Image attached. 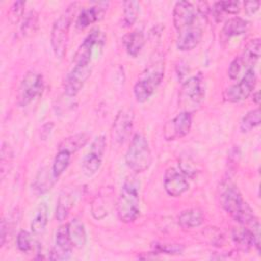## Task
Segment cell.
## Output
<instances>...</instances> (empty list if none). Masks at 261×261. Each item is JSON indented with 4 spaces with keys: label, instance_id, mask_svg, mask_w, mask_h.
Segmentation results:
<instances>
[{
    "label": "cell",
    "instance_id": "obj_1",
    "mask_svg": "<svg viewBox=\"0 0 261 261\" xmlns=\"http://www.w3.org/2000/svg\"><path fill=\"white\" fill-rule=\"evenodd\" d=\"M205 13L194 3L179 1L173 9V24L177 32L176 47L180 51L195 49L203 37Z\"/></svg>",
    "mask_w": 261,
    "mask_h": 261
},
{
    "label": "cell",
    "instance_id": "obj_2",
    "mask_svg": "<svg viewBox=\"0 0 261 261\" xmlns=\"http://www.w3.org/2000/svg\"><path fill=\"white\" fill-rule=\"evenodd\" d=\"M219 192L220 205L237 222L251 227L258 221L253 210L245 202L236 185L230 181H224L221 184Z\"/></svg>",
    "mask_w": 261,
    "mask_h": 261
},
{
    "label": "cell",
    "instance_id": "obj_3",
    "mask_svg": "<svg viewBox=\"0 0 261 261\" xmlns=\"http://www.w3.org/2000/svg\"><path fill=\"white\" fill-rule=\"evenodd\" d=\"M164 76V60L159 57H153L140 79L134 87V94L139 103H144L154 94Z\"/></svg>",
    "mask_w": 261,
    "mask_h": 261
},
{
    "label": "cell",
    "instance_id": "obj_4",
    "mask_svg": "<svg viewBox=\"0 0 261 261\" xmlns=\"http://www.w3.org/2000/svg\"><path fill=\"white\" fill-rule=\"evenodd\" d=\"M117 216L124 223L134 222L140 215L139 182L136 177L128 176L123 182L116 204Z\"/></svg>",
    "mask_w": 261,
    "mask_h": 261
},
{
    "label": "cell",
    "instance_id": "obj_5",
    "mask_svg": "<svg viewBox=\"0 0 261 261\" xmlns=\"http://www.w3.org/2000/svg\"><path fill=\"white\" fill-rule=\"evenodd\" d=\"M125 163L133 171L140 173L147 170L152 163V154L147 139L142 134H136L127 148Z\"/></svg>",
    "mask_w": 261,
    "mask_h": 261
},
{
    "label": "cell",
    "instance_id": "obj_6",
    "mask_svg": "<svg viewBox=\"0 0 261 261\" xmlns=\"http://www.w3.org/2000/svg\"><path fill=\"white\" fill-rule=\"evenodd\" d=\"M75 4H70L67 9L53 22L51 29V47L54 52L56 58L61 59L65 55L68 35H69V28L72 20V15L74 14Z\"/></svg>",
    "mask_w": 261,
    "mask_h": 261
},
{
    "label": "cell",
    "instance_id": "obj_7",
    "mask_svg": "<svg viewBox=\"0 0 261 261\" xmlns=\"http://www.w3.org/2000/svg\"><path fill=\"white\" fill-rule=\"evenodd\" d=\"M205 97L203 81L199 75L188 79L179 93V103L185 108L184 111L191 112L198 108Z\"/></svg>",
    "mask_w": 261,
    "mask_h": 261
},
{
    "label": "cell",
    "instance_id": "obj_8",
    "mask_svg": "<svg viewBox=\"0 0 261 261\" xmlns=\"http://www.w3.org/2000/svg\"><path fill=\"white\" fill-rule=\"evenodd\" d=\"M44 89V79L36 71H28L18 88L17 103L20 107H25L42 94Z\"/></svg>",
    "mask_w": 261,
    "mask_h": 261
},
{
    "label": "cell",
    "instance_id": "obj_9",
    "mask_svg": "<svg viewBox=\"0 0 261 261\" xmlns=\"http://www.w3.org/2000/svg\"><path fill=\"white\" fill-rule=\"evenodd\" d=\"M257 82V75L254 68L247 69L242 80L227 88L224 92V99L230 103H238L247 99L253 92Z\"/></svg>",
    "mask_w": 261,
    "mask_h": 261
},
{
    "label": "cell",
    "instance_id": "obj_10",
    "mask_svg": "<svg viewBox=\"0 0 261 261\" xmlns=\"http://www.w3.org/2000/svg\"><path fill=\"white\" fill-rule=\"evenodd\" d=\"M105 149H106L105 137L103 135L98 136L92 142L90 150L82 162L83 172L87 176H92L99 170V168L102 164Z\"/></svg>",
    "mask_w": 261,
    "mask_h": 261
},
{
    "label": "cell",
    "instance_id": "obj_11",
    "mask_svg": "<svg viewBox=\"0 0 261 261\" xmlns=\"http://www.w3.org/2000/svg\"><path fill=\"white\" fill-rule=\"evenodd\" d=\"M188 175L179 168L169 167L164 173V189L171 197H179L186 193L190 187Z\"/></svg>",
    "mask_w": 261,
    "mask_h": 261
},
{
    "label": "cell",
    "instance_id": "obj_12",
    "mask_svg": "<svg viewBox=\"0 0 261 261\" xmlns=\"http://www.w3.org/2000/svg\"><path fill=\"white\" fill-rule=\"evenodd\" d=\"M192 127V115L191 112L181 111L174 118L169 120L163 129L164 138L168 141L180 139L187 136Z\"/></svg>",
    "mask_w": 261,
    "mask_h": 261
},
{
    "label": "cell",
    "instance_id": "obj_13",
    "mask_svg": "<svg viewBox=\"0 0 261 261\" xmlns=\"http://www.w3.org/2000/svg\"><path fill=\"white\" fill-rule=\"evenodd\" d=\"M91 74V66L74 65L64 81V93L69 96H75L84 87Z\"/></svg>",
    "mask_w": 261,
    "mask_h": 261
},
{
    "label": "cell",
    "instance_id": "obj_14",
    "mask_svg": "<svg viewBox=\"0 0 261 261\" xmlns=\"http://www.w3.org/2000/svg\"><path fill=\"white\" fill-rule=\"evenodd\" d=\"M134 125V113L129 109H122L116 115L113 126L112 137L118 144H123L129 137Z\"/></svg>",
    "mask_w": 261,
    "mask_h": 261
},
{
    "label": "cell",
    "instance_id": "obj_15",
    "mask_svg": "<svg viewBox=\"0 0 261 261\" xmlns=\"http://www.w3.org/2000/svg\"><path fill=\"white\" fill-rule=\"evenodd\" d=\"M99 41H100V32L98 29H93L91 33L85 38L83 43L79 46L73 56L74 65H81V66L90 65L94 47L99 43Z\"/></svg>",
    "mask_w": 261,
    "mask_h": 261
},
{
    "label": "cell",
    "instance_id": "obj_16",
    "mask_svg": "<svg viewBox=\"0 0 261 261\" xmlns=\"http://www.w3.org/2000/svg\"><path fill=\"white\" fill-rule=\"evenodd\" d=\"M56 247L52 250V256L50 259H58V260H65L68 259L72 252V244L68 236L67 224L60 225L56 231L55 238Z\"/></svg>",
    "mask_w": 261,
    "mask_h": 261
},
{
    "label": "cell",
    "instance_id": "obj_17",
    "mask_svg": "<svg viewBox=\"0 0 261 261\" xmlns=\"http://www.w3.org/2000/svg\"><path fill=\"white\" fill-rule=\"evenodd\" d=\"M107 7L108 2H99L96 3L94 6L84 8L76 17V28L83 30L94 23L95 21L101 19L107 10Z\"/></svg>",
    "mask_w": 261,
    "mask_h": 261
},
{
    "label": "cell",
    "instance_id": "obj_18",
    "mask_svg": "<svg viewBox=\"0 0 261 261\" xmlns=\"http://www.w3.org/2000/svg\"><path fill=\"white\" fill-rule=\"evenodd\" d=\"M56 179L57 177L54 176L52 168L51 169H49L48 167L41 168L37 173L32 185L34 193L37 195H43L47 193L49 190L52 189Z\"/></svg>",
    "mask_w": 261,
    "mask_h": 261
},
{
    "label": "cell",
    "instance_id": "obj_19",
    "mask_svg": "<svg viewBox=\"0 0 261 261\" xmlns=\"http://www.w3.org/2000/svg\"><path fill=\"white\" fill-rule=\"evenodd\" d=\"M260 49H261V42L259 38L252 39L244 48L242 55L240 56V60L242 66L247 69L254 68L257 61L260 57Z\"/></svg>",
    "mask_w": 261,
    "mask_h": 261
},
{
    "label": "cell",
    "instance_id": "obj_20",
    "mask_svg": "<svg viewBox=\"0 0 261 261\" xmlns=\"http://www.w3.org/2000/svg\"><path fill=\"white\" fill-rule=\"evenodd\" d=\"M67 230L71 244L74 248L81 249L86 245L87 233L85 225L80 219L73 218L72 220H70L69 223H67Z\"/></svg>",
    "mask_w": 261,
    "mask_h": 261
},
{
    "label": "cell",
    "instance_id": "obj_21",
    "mask_svg": "<svg viewBox=\"0 0 261 261\" xmlns=\"http://www.w3.org/2000/svg\"><path fill=\"white\" fill-rule=\"evenodd\" d=\"M125 49L128 55L137 57L145 45V36L142 31L136 30L123 38Z\"/></svg>",
    "mask_w": 261,
    "mask_h": 261
},
{
    "label": "cell",
    "instance_id": "obj_22",
    "mask_svg": "<svg viewBox=\"0 0 261 261\" xmlns=\"http://www.w3.org/2000/svg\"><path fill=\"white\" fill-rule=\"evenodd\" d=\"M204 222V215L201 210L196 208L186 209L178 215V224L184 228H194Z\"/></svg>",
    "mask_w": 261,
    "mask_h": 261
},
{
    "label": "cell",
    "instance_id": "obj_23",
    "mask_svg": "<svg viewBox=\"0 0 261 261\" xmlns=\"http://www.w3.org/2000/svg\"><path fill=\"white\" fill-rule=\"evenodd\" d=\"M74 201L75 197L72 192L63 191L60 194L56 206V218L58 221H63L67 218L71 208L74 205Z\"/></svg>",
    "mask_w": 261,
    "mask_h": 261
},
{
    "label": "cell",
    "instance_id": "obj_24",
    "mask_svg": "<svg viewBox=\"0 0 261 261\" xmlns=\"http://www.w3.org/2000/svg\"><path fill=\"white\" fill-rule=\"evenodd\" d=\"M249 29V22L241 17H232L225 21L222 28V34L226 37L240 36L245 34Z\"/></svg>",
    "mask_w": 261,
    "mask_h": 261
},
{
    "label": "cell",
    "instance_id": "obj_25",
    "mask_svg": "<svg viewBox=\"0 0 261 261\" xmlns=\"http://www.w3.org/2000/svg\"><path fill=\"white\" fill-rule=\"evenodd\" d=\"M48 206L46 203H41L35 213L31 223V229L34 234H41L45 230L48 223Z\"/></svg>",
    "mask_w": 261,
    "mask_h": 261
},
{
    "label": "cell",
    "instance_id": "obj_26",
    "mask_svg": "<svg viewBox=\"0 0 261 261\" xmlns=\"http://www.w3.org/2000/svg\"><path fill=\"white\" fill-rule=\"evenodd\" d=\"M89 141V135L86 133H80L72 136H69L62 140L59 144L58 149H64L69 153L73 154L81 148H83Z\"/></svg>",
    "mask_w": 261,
    "mask_h": 261
},
{
    "label": "cell",
    "instance_id": "obj_27",
    "mask_svg": "<svg viewBox=\"0 0 261 261\" xmlns=\"http://www.w3.org/2000/svg\"><path fill=\"white\" fill-rule=\"evenodd\" d=\"M71 155H72L71 153H69L64 149H58L52 164V171L55 177L58 178L68 167L70 163Z\"/></svg>",
    "mask_w": 261,
    "mask_h": 261
},
{
    "label": "cell",
    "instance_id": "obj_28",
    "mask_svg": "<svg viewBox=\"0 0 261 261\" xmlns=\"http://www.w3.org/2000/svg\"><path fill=\"white\" fill-rule=\"evenodd\" d=\"M232 239L234 243L243 250H248L250 247L254 246L253 232L249 227L234 228L232 230Z\"/></svg>",
    "mask_w": 261,
    "mask_h": 261
},
{
    "label": "cell",
    "instance_id": "obj_29",
    "mask_svg": "<svg viewBox=\"0 0 261 261\" xmlns=\"http://www.w3.org/2000/svg\"><path fill=\"white\" fill-rule=\"evenodd\" d=\"M261 122V112L259 108L249 111L242 119L240 128L243 133H247L258 126Z\"/></svg>",
    "mask_w": 261,
    "mask_h": 261
},
{
    "label": "cell",
    "instance_id": "obj_30",
    "mask_svg": "<svg viewBox=\"0 0 261 261\" xmlns=\"http://www.w3.org/2000/svg\"><path fill=\"white\" fill-rule=\"evenodd\" d=\"M123 6V23L125 27H130L138 18L140 4L138 1H125Z\"/></svg>",
    "mask_w": 261,
    "mask_h": 261
},
{
    "label": "cell",
    "instance_id": "obj_31",
    "mask_svg": "<svg viewBox=\"0 0 261 261\" xmlns=\"http://www.w3.org/2000/svg\"><path fill=\"white\" fill-rule=\"evenodd\" d=\"M214 17L219 19L222 12L237 14L240 11V3L237 1H220L216 2L212 8Z\"/></svg>",
    "mask_w": 261,
    "mask_h": 261
},
{
    "label": "cell",
    "instance_id": "obj_32",
    "mask_svg": "<svg viewBox=\"0 0 261 261\" xmlns=\"http://www.w3.org/2000/svg\"><path fill=\"white\" fill-rule=\"evenodd\" d=\"M38 28V14L35 11H30L21 23L20 30L23 36L32 35Z\"/></svg>",
    "mask_w": 261,
    "mask_h": 261
},
{
    "label": "cell",
    "instance_id": "obj_33",
    "mask_svg": "<svg viewBox=\"0 0 261 261\" xmlns=\"http://www.w3.org/2000/svg\"><path fill=\"white\" fill-rule=\"evenodd\" d=\"M32 238L31 234L27 230H20L16 238V245L17 248L21 252H29L32 249Z\"/></svg>",
    "mask_w": 261,
    "mask_h": 261
},
{
    "label": "cell",
    "instance_id": "obj_34",
    "mask_svg": "<svg viewBox=\"0 0 261 261\" xmlns=\"http://www.w3.org/2000/svg\"><path fill=\"white\" fill-rule=\"evenodd\" d=\"M11 154L12 153L10 151L8 144L4 143L2 145V149H1V159H0L2 177H4L5 172L8 171V164H10V162H11Z\"/></svg>",
    "mask_w": 261,
    "mask_h": 261
},
{
    "label": "cell",
    "instance_id": "obj_35",
    "mask_svg": "<svg viewBox=\"0 0 261 261\" xmlns=\"http://www.w3.org/2000/svg\"><path fill=\"white\" fill-rule=\"evenodd\" d=\"M155 250L158 253L177 255V254H181V252L184 251V247L180 245H172V244H156Z\"/></svg>",
    "mask_w": 261,
    "mask_h": 261
},
{
    "label": "cell",
    "instance_id": "obj_36",
    "mask_svg": "<svg viewBox=\"0 0 261 261\" xmlns=\"http://www.w3.org/2000/svg\"><path fill=\"white\" fill-rule=\"evenodd\" d=\"M25 3L23 1H16L12 4L9 10V19L11 22H17L23 13V7Z\"/></svg>",
    "mask_w": 261,
    "mask_h": 261
},
{
    "label": "cell",
    "instance_id": "obj_37",
    "mask_svg": "<svg viewBox=\"0 0 261 261\" xmlns=\"http://www.w3.org/2000/svg\"><path fill=\"white\" fill-rule=\"evenodd\" d=\"M242 63H241V60H240V57H237L234 58L230 64H229V67H228V75L230 79L234 80L238 77L239 73L241 72L242 70Z\"/></svg>",
    "mask_w": 261,
    "mask_h": 261
},
{
    "label": "cell",
    "instance_id": "obj_38",
    "mask_svg": "<svg viewBox=\"0 0 261 261\" xmlns=\"http://www.w3.org/2000/svg\"><path fill=\"white\" fill-rule=\"evenodd\" d=\"M244 7L249 14H254L259 10L260 2L259 1H247L244 3Z\"/></svg>",
    "mask_w": 261,
    "mask_h": 261
},
{
    "label": "cell",
    "instance_id": "obj_39",
    "mask_svg": "<svg viewBox=\"0 0 261 261\" xmlns=\"http://www.w3.org/2000/svg\"><path fill=\"white\" fill-rule=\"evenodd\" d=\"M7 234H8V224L6 223L5 219H2L1 225H0V245L1 246L4 245Z\"/></svg>",
    "mask_w": 261,
    "mask_h": 261
},
{
    "label": "cell",
    "instance_id": "obj_40",
    "mask_svg": "<svg viewBox=\"0 0 261 261\" xmlns=\"http://www.w3.org/2000/svg\"><path fill=\"white\" fill-rule=\"evenodd\" d=\"M259 91H257V92H255V93H253V101L257 104V105H259V103H260V97H259Z\"/></svg>",
    "mask_w": 261,
    "mask_h": 261
}]
</instances>
